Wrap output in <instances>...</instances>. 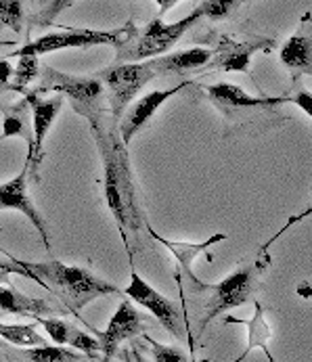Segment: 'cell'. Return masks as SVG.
Segmentation results:
<instances>
[{
  "mask_svg": "<svg viewBox=\"0 0 312 362\" xmlns=\"http://www.w3.org/2000/svg\"><path fill=\"white\" fill-rule=\"evenodd\" d=\"M93 134H95L101 163H103L105 204L117 224L126 254L132 259L134 256L132 241L139 243V230L147 222L143 220V211L139 206V193H137L134 178L130 172L128 145H124L115 126L105 128L103 122L93 128Z\"/></svg>",
  "mask_w": 312,
  "mask_h": 362,
  "instance_id": "cell-1",
  "label": "cell"
},
{
  "mask_svg": "<svg viewBox=\"0 0 312 362\" xmlns=\"http://www.w3.org/2000/svg\"><path fill=\"white\" fill-rule=\"evenodd\" d=\"M15 259L21 268L32 272L34 283L42 285L45 289H51L52 293L63 302L65 310L71 312L80 322L84 318L80 316V310L88 306L93 300L103 298V296H117L122 289H117L113 283L105 281L101 276L93 274L86 268L78 266H67L59 259H49V262H23Z\"/></svg>",
  "mask_w": 312,
  "mask_h": 362,
  "instance_id": "cell-2",
  "label": "cell"
},
{
  "mask_svg": "<svg viewBox=\"0 0 312 362\" xmlns=\"http://www.w3.org/2000/svg\"><path fill=\"white\" fill-rule=\"evenodd\" d=\"M36 93L40 95L57 93L61 97H67L71 101L74 111L91 122V128L99 126L105 119L107 95H105V84L99 78H76V76L61 74L47 65L40 71V84Z\"/></svg>",
  "mask_w": 312,
  "mask_h": 362,
  "instance_id": "cell-3",
  "label": "cell"
},
{
  "mask_svg": "<svg viewBox=\"0 0 312 362\" xmlns=\"http://www.w3.org/2000/svg\"><path fill=\"white\" fill-rule=\"evenodd\" d=\"M139 36L134 21H128L124 28L115 30H61L47 36H40L34 42L23 45L19 51L11 52V57L21 54H47V52L63 51V49H88V47H126L132 38Z\"/></svg>",
  "mask_w": 312,
  "mask_h": 362,
  "instance_id": "cell-4",
  "label": "cell"
},
{
  "mask_svg": "<svg viewBox=\"0 0 312 362\" xmlns=\"http://www.w3.org/2000/svg\"><path fill=\"white\" fill-rule=\"evenodd\" d=\"M268 266H270V259H268V256L262 254L258 262L235 270L233 274H229L218 285L208 287L209 298L208 302H206V312H204V316L200 320L197 339H202L206 327H208L214 318H218L220 314H224V312L231 310V308H237V306L245 304L252 298V291H254V285H256L258 276H260Z\"/></svg>",
  "mask_w": 312,
  "mask_h": 362,
  "instance_id": "cell-5",
  "label": "cell"
},
{
  "mask_svg": "<svg viewBox=\"0 0 312 362\" xmlns=\"http://www.w3.org/2000/svg\"><path fill=\"white\" fill-rule=\"evenodd\" d=\"M157 76L151 59L134 61V63H120L105 67L97 74V78L107 84V101L111 107V115L115 122H120L122 113L128 109V105L134 101V97L145 88Z\"/></svg>",
  "mask_w": 312,
  "mask_h": 362,
  "instance_id": "cell-6",
  "label": "cell"
},
{
  "mask_svg": "<svg viewBox=\"0 0 312 362\" xmlns=\"http://www.w3.org/2000/svg\"><path fill=\"white\" fill-rule=\"evenodd\" d=\"M204 17L202 8L195 6L191 15L183 17L180 21H174V23H163L161 17L154 19L145 30L143 34H139L137 38V45L132 49H128L126 54L122 52L120 57L124 59H132V61H145V59H151V57H159L163 52H168L185 34L189 28H193L200 19Z\"/></svg>",
  "mask_w": 312,
  "mask_h": 362,
  "instance_id": "cell-7",
  "label": "cell"
},
{
  "mask_svg": "<svg viewBox=\"0 0 312 362\" xmlns=\"http://www.w3.org/2000/svg\"><path fill=\"white\" fill-rule=\"evenodd\" d=\"M23 99L30 105V115H32V141L28 147V159H25V168L32 180H38V172H40V163L45 156V141L47 134L51 130L54 117L59 115L61 107H63V97L57 95L51 99H42L40 93H36V88L25 90Z\"/></svg>",
  "mask_w": 312,
  "mask_h": 362,
  "instance_id": "cell-8",
  "label": "cell"
},
{
  "mask_svg": "<svg viewBox=\"0 0 312 362\" xmlns=\"http://www.w3.org/2000/svg\"><path fill=\"white\" fill-rule=\"evenodd\" d=\"M145 329H147V322L141 316V312L137 310V306H132V302H122L117 310L113 312L107 329L93 331V335L99 339V346H101L99 352L103 354V361H111L124 341L143 335Z\"/></svg>",
  "mask_w": 312,
  "mask_h": 362,
  "instance_id": "cell-9",
  "label": "cell"
},
{
  "mask_svg": "<svg viewBox=\"0 0 312 362\" xmlns=\"http://www.w3.org/2000/svg\"><path fill=\"white\" fill-rule=\"evenodd\" d=\"M272 49H277V38L235 40L233 36H220L208 65L212 69L250 74L252 54L254 52H270Z\"/></svg>",
  "mask_w": 312,
  "mask_h": 362,
  "instance_id": "cell-10",
  "label": "cell"
},
{
  "mask_svg": "<svg viewBox=\"0 0 312 362\" xmlns=\"http://www.w3.org/2000/svg\"><path fill=\"white\" fill-rule=\"evenodd\" d=\"M126 296L134 304H139V306H143V308H147V310L151 312L174 337L180 339L185 335V329H183L185 322H183L178 310H176V306L166 296H161L157 289H154L145 279H141V274L134 272V270L130 274V283L126 287Z\"/></svg>",
  "mask_w": 312,
  "mask_h": 362,
  "instance_id": "cell-11",
  "label": "cell"
},
{
  "mask_svg": "<svg viewBox=\"0 0 312 362\" xmlns=\"http://www.w3.org/2000/svg\"><path fill=\"white\" fill-rule=\"evenodd\" d=\"M28 182H30V174H28L25 165H23V170L13 180L2 182L0 185V209H15V211L23 214L34 224V228L40 233L45 250L51 252V235H49L47 222H45V218L40 216L38 207L34 206V202L30 197Z\"/></svg>",
  "mask_w": 312,
  "mask_h": 362,
  "instance_id": "cell-12",
  "label": "cell"
},
{
  "mask_svg": "<svg viewBox=\"0 0 312 362\" xmlns=\"http://www.w3.org/2000/svg\"><path fill=\"white\" fill-rule=\"evenodd\" d=\"M187 86H189V82H183V84H178L174 88H159V90H154V93L141 97L139 101H134V103L130 105V109L126 113H122L120 128H117L120 139L124 141V145H130V141L134 139V134L141 132L151 122V117L156 115L157 109L161 105H166L168 99L176 97Z\"/></svg>",
  "mask_w": 312,
  "mask_h": 362,
  "instance_id": "cell-13",
  "label": "cell"
},
{
  "mask_svg": "<svg viewBox=\"0 0 312 362\" xmlns=\"http://www.w3.org/2000/svg\"><path fill=\"white\" fill-rule=\"evenodd\" d=\"M208 97L212 103L224 113H235V111H262V109H272L277 105L289 103L287 97H252L248 95L241 86L229 84V82H218L208 86Z\"/></svg>",
  "mask_w": 312,
  "mask_h": 362,
  "instance_id": "cell-14",
  "label": "cell"
},
{
  "mask_svg": "<svg viewBox=\"0 0 312 362\" xmlns=\"http://www.w3.org/2000/svg\"><path fill=\"white\" fill-rule=\"evenodd\" d=\"M34 320L38 325H42V329L47 331V335L51 337L54 344L59 346H71L74 350L82 352L86 358L91 361H99L101 352H99V339L82 329H78L76 325H69L61 318H45V316H34Z\"/></svg>",
  "mask_w": 312,
  "mask_h": 362,
  "instance_id": "cell-15",
  "label": "cell"
},
{
  "mask_svg": "<svg viewBox=\"0 0 312 362\" xmlns=\"http://www.w3.org/2000/svg\"><path fill=\"white\" fill-rule=\"evenodd\" d=\"M145 228H147V233H149L156 241H159L163 247H168V250L172 252L174 259L178 262V272H183L187 279H191V285H193V287H197V289H208L209 285L202 283V281L195 276V272H193V262H195V258H197L200 254H204L209 245H216V243L224 241V239H226V235L218 233V235L209 237L208 241H204V243H176V241H168V239H163L161 235H157L156 230H154L151 226H147V224H145Z\"/></svg>",
  "mask_w": 312,
  "mask_h": 362,
  "instance_id": "cell-16",
  "label": "cell"
},
{
  "mask_svg": "<svg viewBox=\"0 0 312 362\" xmlns=\"http://www.w3.org/2000/svg\"><path fill=\"white\" fill-rule=\"evenodd\" d=\"M212 54H214V51H209V49L195 47V49H187V51L172 52V54L151 57V63L156 67L157 76H166V74H189V71H197V69L208 67Z\"/></svg>",
  "mask_w": 312,
  "mask_h": 362,
  "instance_id": "cell-17",
  "label": "cell"
},
{
  "mask_svg": "<svg viewBox=\"0 0 312 362\" xmlns=\"http://www.w3.org/2000/svg\"><path fill=\"white\" fill-rule=\"evenodd\" d=\"M59 310H61L59 306H52L47 300H36L17 291L11 283L0 285V312L4 314H19V316H28L34 320V316L57 314Z\"/></svg>",
  "mask_w": 312,
  "mask_h": 362,
  "instance_id": "cell-18",
  "label": "cell"
},
{
  "mask_svg": "<svg viewBox=\"0 0 312 362\" xmlns=\"http://www.w3.org/2000/svg\"><path fill=\"white\" fill-rule=\"evenodd\" d=\"M281 63L287 69H294L298 74H311L312 69V42L311 36L304 34V30H300L298 34H294L283 47H281Z\"/></svg>",
  "mask_w": 312,
  "mask_h": 362,
  "instance_id": "cell-19",
  "label": "cell"
},
{
  "mask_svg": "<svg viewBox=\"0 0 312 362\" xmlns=\"http://www.w3.org/2000/svg\"><path fill=\"white\" fill-rule=\"evenodd\" d=\"M239 320V318H237ZM239 322H243L245 327H248V348L241 352V356L237 358V361H245L248 358V354L252 352V350H256V348H260L262 352L268 356V361H272V356H270V350H268V341H270V327H268V322H266V318H264V306H262L260 302H256L254 304V316L250 318V320H239Z\"/></svg>",
  "mask_w": 312,
  "mask_h": 362,
  "instance_id": "cell-20",
  "label": "cell"
},
{
  "mask_svg": "<svg viewBox=\"0 0 312 362\" xmlns=\"http://www.w3.org/2000/svg\"><path fill=\"white\" fill-rule=\"evenodd\" d=\"M28 113H30V105L25 99L8 107L4 111L0 141H4L8 136H28V143L32 141V122H28Z\"/></svg>",
  "mask_w": 312,
  "mask_h": 362,
  "instance_id": "cell-21",
  "label": "cell"
},
{
  "mask_svg": "<svg viewBox=\"0 0 312 362\" xmlns=\"http://www.w3.org/2000/svg\"><path fill=\"white\" fill-rule=\"evenodd\" d=\"M40 76V59L38 54H21L17 67L13 69V76L8 80V90L25 93L28 86Z\"/></svg>",
  "mask_w": 312,
  "mask_h": 362,
  "instance_id": "cell-22",
  "label": "cell"
},
{
  "mask_svg": "<svg viewBox=\"0 0 312 362\" xmlns=\"http://www.w3.org/2000/svg\"><path fill=\"white\" fill-rule=\"evenodd\" d=\"M0 339L8 341L13 346H23V348L42 346L47 341L36 331L34 325H8V322H0Z\"/></svg>",
  "mask_w": 312,
  "mask_h": 362,
  "instance_id": "cell-23",
  "label": "cell"
},
{
  "mask_svg": "<svg viewBox=\"0 0 312 362\" xmlns=\"http://www.w3.org/2000/svg\"><path fill=\"white\" fill-rule=\"evenodd\" d=\"M21 358L30 362H80L78 350H67L61 346H32L21 352Z\"/></svg>",
  "mask_w": 312,
  "mask_h": 362,
  "instance_id": "cell-24",
  "label": "cell"
},
{
  "mask_svg": "<svg viewBox=\"0 0 312 362\" xmlns=\"http://www.w3.org/2000/svg\"><path fill=\"white\" fill-rule=\"evenodd\" d=\"M0 28L15 34L23 30V0H0Z\"/></svg>",
  "mask_w": 312,
  "mask_h": 362,
  "instance_id": "cell-25",
  "label": "cell"
},
{
  "mask_svg": "<svg viewBox=\"0 0 312 362\" xmlns=\"http://www.w3.org/2000/svg\"><path fill=\"white\" fill-rule=\"evenodd\" d=\"M241 2L243 0H204L200 4V8H202L204 17H209V19L218 21V19L229 17Z\"/></svg>",
  "mask_w": 312,
  "mask_h": 362,
  "instance_id": "cell-26",
  "label": "cell"
},
{
  "mask_svg": "<svg viewBox=\"0 0 312 362\" xmlns=\"http://www.w3.org/2000/svg\"><path fill=\"white\" fill-rule=\"evenodd\" d=\"M143 339L147 341V346L151 348V356H154V361L157 362H187L189 361V356L185 354V352H180V350H174V348H166V346H161V344H156L151 337H147L145 333H143Z\"/></svg>",
  "mask_w": 312,
  "mask_h": 362,
  "instance_id": "cell-27",
  "label": "cell"
},
{
  "mask_svg": "<svg viewBox=\"0 0 312 362\" xmlns=\"http://www.w3.org/2000/svg\"><path fill=\"white\" fill-rule=\"evenodd\" d=\"M76 0H51L38 15H36V23L40 25V28H47V25H51L52 21L57 19V15L59 13H63L65 8H69L71 4H74Z\"/></svg>",
  "mask_w": 312,
  "mask_h": 362,
  "instance_id": "cell-28",
  "label": "cell"
},
{
  "mask_svg": "<svg viewBox=\"0 0 312 362\" xmlns=\"http://www.w3.org/2000/svg\"><path fill=\"white\" fill-rule=\"evenodd\" d=\"M287 101L296 105H300L302 109H304V113H308V117L312 115V97H311V93L308 90H304V88H298V93L294 95V97H287Z\"/></svg>",
  "mask_w": 312,
  "mask_h": 362,
  "instance_id": "cell-29",
  "label": "cell"
},
{
  "mask_svg": "<svg viewBox=\"0 0 312 362\" xmlns=\"http://www.w3.org/2000/svg\"><path fill=\"white\" fill-rule=\"evenodd\" d=\"M0 268H2V270H8L11 274H21V276H25V279L34 281L32 272H28L25 268H21L19 264H15V259H13V256H8V258H6V259H0Z\"/></svg>",
  "mask_w": 312,
  "mask_h": 362,
  "instance_id": "cell-30",
  "label": "cell"
},
{
  "mask_svg": "<svg viewBox=\"0 0 312 362\" xmlns=\"http://www.w3.org/2000/svg\"><path fill=\"white\" fill-rule=\"evenodd\" d=\"M11 76H13V67H11V63H8L6 59H2V61H0V93L6 90Z\"/></svg>",
  "mask_w": 312,
  "mask_h": 362,
  "instance_id": "cell-31",
  "label": "cell"
},
{
  "mask_svg": "<svg viewBox=\"0 0 312 362\" xmlns=\"http://www.w3.org/2000/svg\"><path fill=\"white\" fill-rule=\"evenodd\" d=\"M154 2H157L159 4V15H163V13H168L176 2H180V0H154Z\"/></svg>",
  "mask_w": 312,
  "mask_h": 362,
  "instance_id": "cell-32",
  "label": "cell"
},
{
  "mask_svg": "<svg viewBox=\"0 0 312 362\" xmlns=\"http://www.w3.org/2000/svg\"><path fill=\"white\" fill-rule=\"evenodd\" d=\"M8 274H11L8 270H2V268H0V285H2V283H8Z\"/></svg>",
  "mask_w": 312,
  "mask_h": 362,
  "instance_id": "cell-33",
  "label": "cell"
},
{
  "mask_svg": "<svg viewBox=\"0 0 312 362\" xmlns=\"http://www.w3.org/2000/svg\"><path fill=\"white\" fill-rule=\"evenodd\" d=\"M15 45V40H0V49L2 47H13Z\"/></svg>",
  "mask_w": 312,
  "mask_h": 362,
  "instance_id": "cell-34",
  "label": "cell"
},
{
  "mask_svg": "<svg viewBox=\"0 0 312 362\" xmlns=\"http://www.w3.org/2000/svg\"><path fill=\"white\" fill-rule=\"evenodd\" d=\"M0 254H2V256H6V258H8V254H6V250H4V247H0Z\"/></svg>",
  "mask_w": 312,
  "mask_h": 362,
  "instance_id": "cell-35",
  "label": "cell"
},
{
  "mask_svg": "<svg viewBox=\"0 0 312 362\" xmlns=\"http://www.w3.org/2000/svg\"><path fill=\"white\" fill-rule=\"evenodd\" d=\"M0 346H4V344H2V341H0Z\"/></svg>",
  "mask_w": 312,
  "mask_h": 362,
  "instance_id": "cell-36",
  "label": "cell"
},
{
  "mask_svg": "<svg viewBox=\"0 0 312 362\" xmlns=\"http://www.w3.org/2000/svg\"><path fill=\"white\" fill-rule=\"evenodd\" d=\"M2 314H4V312H0V316H2Z\"/></svg>",
  "mask_w": 312,
  "mask_h": 362,
  "instance_id": "cell-37",
  "label": "cell"
}]
</instances>
